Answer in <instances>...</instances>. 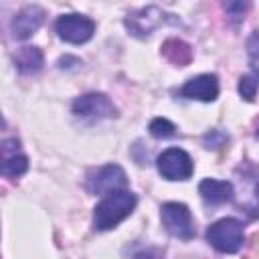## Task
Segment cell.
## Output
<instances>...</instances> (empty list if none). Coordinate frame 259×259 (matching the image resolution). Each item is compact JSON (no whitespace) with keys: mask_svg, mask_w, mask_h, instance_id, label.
Here are the masks:
<instances>
[{"mask_svg":"<svg viewBox=\"0 0 259 259\" xmlns=\"http://www.w3.org/2000/svg\"><path fill=\"white\" fill-rule=\"evenodd\" d=\"M14 63L18 67V71L24 73V75L38 73L42 69V53L36 47H22L14 55Z\"/></svg>","mask_w":259,"mask_h":259,"instance_id":"13","label":"cell"},{"mask_svg":"<svg viewBox=\"0 0 259 259\" xmlns=\"http://www.w3.org/2000/svg\"><path fill=\"white\" fill-rule=\"evenodd\" d=\"M202 142H204V146L208 150H219V148H223L229 142V136L225 132H221V130H210V132L204 134Z\"/></svg>","mask_w":259,"mask_h":259,"instance_id":"18","label":"cell"},{"mask_svg":"<svg viewBox=\"0 0 259 259\" xmlns=\"http://www.w3.org/2000/svg\"><path fill=\"white\" fill-rule=\"evenodd\" d=\"M192 170V158L180 148H168L158 156V172L166 180H188Z\"/></svg>","mask_w":259,"mask_h":259,"instance_id":"7","label":"cell"},{"mask_svg":"<svg viewBox=\"0 0 259 259\" xmlns=\"http://www.w3.org/2000/svg\"><path fill=\"white\" fill-rule=\"evenodd\" d=\"M18 140H4L2 144V174L8 178H18L28 168V158L18 152Z\"/></svg>","mask_w":259,"mask_h":259,"instance_id":"11","label":"cell"},{"mask_svg":"<svg viewBox=\"0 0 259 259\" xmlns=\"http://www.w3.org/2000/svg\"><path fill=\"white\" fill-rule=\"evenodd\" d=\"M180 95L186 97V99L214 101L217 95H219V79H217V75H210V73L192 77V79H188V81L182 85Z\"/></svg>","mask_w":259,"mask_h":259,"instance_id":"10","label":"cell"},{"mask_svg":"<svg viewBox=\"0 0 259 259\" xmlns=\"http://www.w3.org/2000/svg\"><path fill=\"white\" fill-rule=\"evenodd\" d=\"M166 22L168 24H180V20L174 14H168L158 6H146V8H140V10H134L125 18L127 30L134 36H140V38L152 34L154 28H158L160 24H166Z\"/></svg>","mask_w":259,"mask_h":259,"instance_id":"3","label":"cell"},{"mask_svg":"<svg viewBox=\"0 0 259 259\" xmlns=\"http://www.w3.org/2000/svg\"><path fill=\"white\" fill-rule=\"evenodd\" d=\"M55 30H57L59 38H63L71 45H81L93 36L95 22L81 14H63L57 18Z\"/></svg>","mask_w":259,"mask_h":259,"instance_id":"6","label":"cell"},{"mask_svg":"<svg viewBox=\"0 0 259 259\" xmlns=\"http://www.w3.org/2000/svg\"><path fill=\"white\" fill-rule=\"evenodd\" d=\"M150 134L154 138H172L176 134V125L166 117H156L150 121Z\"/></svg>","mask_w":259,"mask_h":259,"instance_id":"16","label":"cell"},{"mask_svg":"<svg viewBox=\"0 0 259 259\" xmlns=\"http://www.w3.org/2000/svg\"><path fill=\"white\" fill-rule=\"evenodd\" d=\"M247 51H249L251 57L259 59V30H255V32L249 36V40H247Z\"/></svg>","mask_w":259,"mask_h":259,"instance_id":"19","label":"cell"},{"mask_svg":"<svg viewBox=\"0 0 259 259\" xmlns=\"http://www.w3.org/2000/svg\"><path fill=\"white\" fill-rule=\"evenodd\" d=\"M198 192L206 204H225L235 198V188L227 180L206 178L198 184Z\"/></svg>","mask_w":259,"mask_h":259,"instance_id":"12","label":"cell"},{"mask_svg":"<svg viewBox=\"0 0 259 259\" xmlns=\"http://www.w3.org/2000/svg\"><path fill=\"white\" fill-rule=\"evenodd\" d=\"M42 20H45V10L40 6H24L20 12L14 14L10 22V32L14 38L24 40L38 30Z\"/></svg>","mask_w":259,"mask_h":259,"instance_id":"9","label":"cell"},{"mask_svg":"<svg viewBox=\"0 0 259 259\" xmlns=\"http://www.w3.org/2000/svg\"><path fill=\"white\" fill-rule=\"evenodd\" d=\"M257 87H259V69H253L249 75L239 79V93L245 101H253Z\"/></svg>","mask_w":259,"mask_h":259,"instance_id":"15","label":"cell"},{"mask_svg":"<svg viewBox=\"0 0 259 259\" xmlns=\"http://www.w3.org/2000/svg\"><path fill=\"white\" fill-rule=\"evenodd\" d=\"M136 204H138V198L130 190H117V192L107 194L95 206V212H93L95 231H109V229L117 227L125 217L132 214Z\"/></svg>","mask_w":259,"mask_h":259,"instance_id":"1","label":"cell"},{"mask_svg":"<svg viewBox=\"0 0 259 259\" xmlns=\"http://www.w3.org/2000/svg\"><path fill=\"white\" fill-rule=\"evenodd\" d=\"M125 184H127L125 172L117 164L101 166V168L89 172V176L85 180V188L91 194H111V192L123 190Z\"/></svg>","mask_w":259,"mask_h":259,"instance_id":"5","label":"cell"},{"mask_svg":"<svg viewBox=\"0 0 259 259\" xmlns=\"http://www.w3.org/2000/svg\"><path fill=\"white\" fill-rule=\"evenodd\" d=\"M225 10H227L229 20L233 24H239L245 18V12L249 10V2H227L225 4Z\"/></svg>","mask_w":259,"mask_h":259,"instance_id":"17","label":"cell"},{"mask_svg":"<svg viewBox=\"0 0 259 259\" xmlns=\"http://www.w3.org/2000/svg\"><path fill=\"white\" fill-rule=\"evenodd\" d=\"M132 259H162V253L158 249H142Z\"/></svg>","mask_w":259,"mask_h":259,"instance_id":"20","label":"cell"},{"mask_svg":"<svg viewBox=\"0 0 259 259\" xmlns=\"http://www.w3.org/2000/svg\"><path fill=\"white\" fill-rule=\"evenodd\" d=\"M73 113L77 117L95 121V119H105V117H115L117 109L109 101L107 95L103 93H85L73 101Z\"/></svg>","mask_w":259,"mask_h":259,"instance_id":"8","label":"cell"},{"mask_svg":"<svg viewBox=\"0 0 259 259\" xmlns=\"http://www.w3.org/2000/svg\"><path fill=\"white\" fill-rule=\"evenodd\" d=\"M255 136H257V138H259V125H257V130H255Z\"/></svg>","mask_w":259,"mask_h":259,"instance_id":"22","label":"cell"},{"mask_svg":"<svg viewBox=\"0 0 259 259\" xmlns=\"http://www.w3.org/2000/svg\"><path fill=\"white\" fill-rule=\"evenodd\" d=\"M206 241L221 253H237L243 247V225L237 219H221L206 229Z\"/></svg>","mask_w":259,"mask_h":259,"instance_id":"2","label":"cell"},{"mask_svg":"<svg viewBox=\"0 0 259 259\" xmlns=\"http://www.w3.org/2000/svg\"><path fill=\"white\" fill-rule=\"evenodd\" d=\"M245 259H259V235L253 237V243H251V249L247 253Z\"/></svg>","mask_w":259,"mask_h":259,"instance_id":"21","label":"cell"},{"mask_svg":"<svg viewBox=\"0 0 259 259\" xmlns=\"http://www.w3.org/2000/svg\"><path fill=\"white\" fill-rule=\"evenodd\" d=\"M162 55L172 63V65H178V67H184L190 63L192 59V49L180 40V38H168L164 45H162Z\"/></svg>","mask_w":259,"mask_h":259,"instance_id":"14","label":"cell"},{"mask_svg":"<svg viewBox=\"0 0 259 259\" xmlns=\"http://www.w3.org/2000/svg\"><path fill=\"white\" fill-rule=\"evenodd\" d=\"M160 219H162L164 229L172 237L182 239V241L194 239L196 229H194V221H192V214H190L186 204H182V202H166V204H162Z\"/></svg>","mask_w":259,"mask_h":259,"instance_id":"4","label":"cell"}]
</instances>
